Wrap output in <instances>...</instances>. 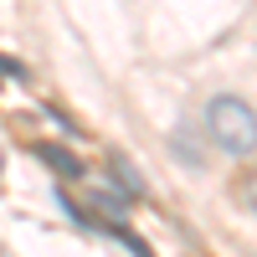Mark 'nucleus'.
Here are the masks:
<instances>
[{
	"label": "nucleus",
	"mask_w": 257,
	"mask_h": 257,
	"mask_svg": "<svg viewBox=\"0 0 257 257\" xmlns=\"http://www.w3.org/2000/svg\"><path fill=\"white\" fill-rule=\"evenodd\" d=\"M206 134L216 149H226V155H257V108H247L242 98H211L206 103Z\"/></svg>",
	"instance_id": "obj_1"
},
{
	"label": "nucleus",
	"mask_w": 257,
	"mask_h": 257,
	"mask_svg": "<svg viewBox=\"0 0 257 257\" xmlns=\"http://www.w3.org/2000/svg\"><path fill=\"white\" fill-rule=\"evenodd\" d=\"M108 170H113V175H118V185H123V196H128V201H139L144 190H149V185H144V175H139L134 165H128V155H118V149H113V155H108Z\"/></svg>",
	"instance_id": "obj_2"
},
{
	"label": "nucleus",
	"mask_w": 257,
	"mask_h": 257,
	"mask_svg": "<svg viewBox=\"0 0 257 257\" xmlns=\"http://www.w3.org/2000/svg\"><path fill=\"white\" fill-rule=\"evenodd\" d=\"M88 196H93V206H98V211H108V221H123V216H128V196H123V190L98 185V190H88Z\"/></svg>",
	"instance_id": "obj_3"
},
{
	"label": "nucleus",
	"mask_w": 257,
	"mask_h": 257,
	"mask_svg": "<svg viewBox=\"0 0 257 257\" xmlns=\"http://www.w3.org/2000/svg\"><path fill=\"white\" fill-rule=\"evenodd\" d=\"M36 155L47 160L52 170H62V175H82V160H77V155H67L62 144H36Z\"/></svg>",
	"instance_id": "obj_4"
},
{
	"label": "nucleus",
	"mask_w": 257,
	"mask_h": 257,
	"mask_svg": "<svg viewBox=\"0 0 257 257\" xmlns=\"http://www.w3.org/2000/svg\"><path fill=\"white\" fill-rule=\"evenodd\" d=\"M108 237H113V242H123V247L134 252V257H155V247H149L144 237H134V231H128L123 221H108Z\"/></svg>",
	"instance_id": "obj_5"
},
{
	"label": "nucleus",
	"mask_w": 257,
	"mask_h": 257,
	"mask_svg": "<svg viewBox=\"0 0 257 257\" xmlns=\"http://www.w3.org/2000/svg\"><path fill=\"white\" fill-rule=\"evenodd\" d=\"M175 155H180L190 170H201V165H206V155L196 149V134H190V128H180V134H175Z\"/></svg>",
	"instance_id": "obj_6"
},
{
	"label": "nucleus",
	"mask_w": 257,
	"mask_h": 257,
	"mask_svg": "<svg viewBox=\"0 0 257 257\" xmlns=\"http://www.w3.org/2000/svg\"><path fill=\"white\" fill-rule=\"evenodd\" d=\"M242 201H247V211L257 216V170H252V175L242 180Z\"/></svg>",
	"instance_id": "obj_7"
},
{
	"label": "nucleus",
	"mask_w": 257,
	"mask_h": 257,
	"mask_svg": "<svg viewBox=\"0 0 257 257\" xmlns=\"http://www.w3.org/2000/svg\"><path fill=\"white\" fill-rule=\"evenodd\" d=\"M0 77H16V82H26V67H21L16 57H0Z\"/></svg>",
	"instance_id": "obj_8"
}]
</instances>
